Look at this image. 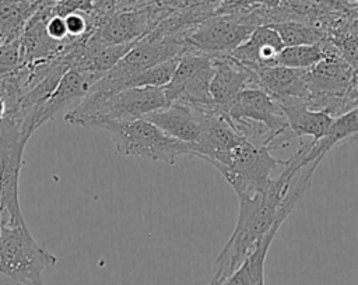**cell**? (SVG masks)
Listing matches in <instances>:
<instances>
[{
	"label": "cell",
	"mask_w": 358,
	"mask_h": 285,
	"mask_svg": "<svg viewBox=\"0 0 358 285\" xmlns=\"http://www.w3.org/2000/svg\"><path fill=\"white\" fill-rule=\"evenodd\" d=\"M289 159L281 173L271 179L263 191L238 197L239 214L236 225L215 260L211 281L217 285H221L238 270L275 224H282L291 214V210L282 207V201L301 168L294 155Z\"/></svg>",
	"instance_id": "1"
},
{
	"label": "cell",
	"mask_w": 358,
	"mask_h": 285,
	"mask_svg": "<svg viewBox=\"0 0 358 285\" xmlns=\"http://www.w3.org/2000/svg\"><path fill=\"white\" fill-rule=\"evenodd\" d=\"M162 87H134L116 91H88L78 106L64 115L70 124L98 127L106 122L134 120L165 108Z\"/></svg>",
	"instance_id": "2"
},
{
	"label": "cell",
	"mask_w": 358,
	"mask_h": 285,
	"mask_svg": "<svg viewBox=\"0 0 358 285\" xmlns=\"http://www.w3.org/2000/svg\"><path fill=\"white\" fill-rule=\"evenodd\" d=\"M115 145L116 152L166 165H175L180 156H194L193 142L178 140L145 117L123 122H106L99 126Z\"/></svg>",
	"instance_id": "3"
},
{
	"label": "cell",
	"mask_w": 358,
	"mask_h": 285,
	"mask_svg": "<svg viewBox=\"0 0 358 285\" xmlns=\"http://www.w3.org/2000/svg\"><path fill=\"white\" fill-rule=\"evenodd\" d=\"M57 257L38 242L27 222L1 226L0 285H42V274Z\"/></svg>",
	"instance_id": "4"
},
{
	"label": "cell",
	"mask_w": 358,
	"mask_h": 285,
	"mask_svg": "<svg viewBox=\"0 0 358 285\" xmlns=\"http://www.w3.org/2000/svg\"><path fill=\"white\" fill-rule=\"evenodd\" d=\"M27 137L17 120L6 115L0 122V214L1 226L24 224L20 204V173Z\"/></svg>",
	"instance_id": "5"
},
{
	"label": "cell",
	"mask_w": 358,
	"mask_h": 285,
	"mask_svg": "<svg viewBox=\"0 0 358 285\" xmlns=\"http://www.w3.org/2000/svg\"><path fill=\"white\" fill-rule=\"evenodd\" d=\"M270 151L271 147L255 145L245 140L229 152L217 170L232 186L238 197L253 196L268 186L274 169L284 168L289 161V158L277 159Z\"/></svg>",
	"instance_id": "6"
},
{
	"label": "cell",
	"mask_w": 358,
	"mask_h": 285,
	"mask_svg": "<svg viewBox=\"0 0 358 285\" xmlns=\"http://www.w3.org/2000/svg\"><path fill=\"white\" fill-rule=\"evenodd\" d=\"M171 11L162 0L137 10L115 11L102 20L92 36L112 45L133 43L151 32Z\"/></svg>",
	"instance_id": "7"
},
{
	"label": "cell",
	"mask_w": 358,
	"mask_h": 285,
	"mask_svg": "<svg viewBox=\"0 0 358 285\" xmlns=\"http://www.w3.org/2000/svg\"><path fill=\"white\" fill-rule=\"evenodd\" d=\"M225 115L232 120H249L263 124L277 138L288 129V122L280 102L260 88L242 91L232 101Z\"/></svg>",
	"instance_id": "8"
},
{
	"label": "cell",
	"mask_w": 358,
	"mask_h": 285,
	"mask_svg": "<svg viewBox=\"0 0 358 285\" xmlns=\"http://www.w3.org/2000/svg\"><path fill=\"white\" fill-rule=\"evenodd\" d=\"M218 110H207L187 103H169L148 116L150 122L157 124L166 134L196 144L204 134L211 116Z\"/></svg>",
	"instance_id": "9"
},
{
	"label": "cell",
	"mask_w": 358,
	"mask_h": 285,
	"mask_svg": "<svg viewBox=\"0 0 358 285\" xmlns=\"http://www.w3.org/2000/svg\"><path fill=\"white\" fill-rule=\"evenodd\" d=\"M213 77L210 94L215 106L227 113L232 101L248 88H257L256 73L231 54L213 56Z\"/></svg>",
	"instance_id": "10"
},
{
	"label": "cell",
	"mask_w": 358,
	"mask_h": 285,
	"mask_svg": "<svg viewBox=\"0 0 358 285\" xmlns=\"http://www.w3.org/2000/svg\"><path fill=\"white\" fill-rule=\"evenodd\" d=\"M96 80L99 77L95 74L69 68L49 99L38 108L34 123L35 131L60 113L66 115L78 106Z\"/></svg>",
	"instance_id": "11"
},
{
	"label": "cell",
	"mask_w": 358,
	"mask_h": 285,
	"mask_svg": "<svg viewBox=\"0 0 358 285\" xmlns=\"http://www.w3.org/2000/svg\"><path fill=\"white\" fill-rule=\"evenodd\" d=\"M309 68H291L284 66H266L256 68L257 88L266 91L280 103L291 101L309 102Z\"/></svg>",
	"instance_id": "12"
},
{
	"label": "cell",
	"mask_w": 358,
	"mask_h": 285,
	"mask_svg": "<svg viewBox=\"0 0 358 285\" xmlns=\"http://www.w3.org/2000/svg\"><path fill=\"white\" fill-rule=\"evenodd\" d=\"M282 48L284 43L280 34L271 25H260L229 54L242 64L256 70L266 66H274L275 57Z\"/></svg>",
	"instance_id": "13"
},
{
	"label": "cell",
	"mask_w": 358,
	"mask_h": 285,
	"mask_svg": "<svg viewBox=\"0 0 358 285\" xmlns=\"http://www.w3.org/2000/svg\"><path fill=\"white\" fill-rule=\"evenodd\" d=\"M280 105L285 113L288 129L295 137H310L316 141L329 131L334 120L330 113L315 109L305 101H291Z\"/></svg>",
	"instance_id": "14"
},
{
	"label": "cell",
	"mask_w": 358,
	"mask_h": 285,
	"mask_svg": "<svg viewBox=\"0 0 358 285\" xmlns=\"http://www.w3.org/2000/svg\"><path fill=\"white\" fill-rule=\"evenodd\" d=\"M281 36L284 46L316 45L324 39V34L308 22L287 20L270 24Z\"/></svg>",
	"instance_id": "15"
},
{
	"label": "cell",
	"mask_w": 358,
	"mask_h": 285,
	"mask_svg": "<svg viewBox=\"0 0 358 285\" xmlns=\"http://www.w3.org/2000/svg\"><path fill=\"white\" fill-rule=\"evenodd\" d=\"M324 57L323 45H295L284 46L275 57L274 66H284L291 68H310Z\"/></svg>",
	"instance_id": "16"
},
{
	"label": "cell",
	"mask_w": 358,
	"mask_h": 285,
	"mask_svg": "<svg viewBox=\"0 0 358 285\" xmlns=\"http://www.w3.org/2000/svg\"><path fill=\"white\" fill-rule=\"evenodd\" d=\"M180 59V57H179ZM179 59H172L159 64H155L134 77H131L127 82V88H134V87H164L166 85L171 78L175 74L176 66Z\"/></svg>",
	"instance_id": "17"
},
{
	"label": "cell",
	"mask_w": 358,
	"mask_h": 285,
	"mask_svg": "<svg viewBox=\"0 0 358 285\" xmlns=\"http://www.w3.org/2000/svg\"><path fill=\"white\" fill-rule=\"evenodd\" d=\"M94 8V0H59L50 4V14L66 17L76 11L91 13Z\"/></svg>",
	"instance_id": "18"
},
{
	"label": "cell",
	"mask_w": 358,
	"mask_h": 285,
	"mask_svg": "<svg viewBox=\"0 0 358 285\" xmlns=\"http://www.w3.org/2000/svg\"><path fill=\"white\" fill-rule=\"evenodd\" d=\"M253 278V270L246 258L236 271H234L221 285H250Z\"/></svg>",
	"instance_id": "19"
},
{
	"label": "cell",
	"mask_w": 358,
	"mask_h": 285,
	"mask_svg": "<svg viewBox=\"0 0 358 285\" xmlns=\"http://www.w3.org/2000/svg\"><path fill=\"white\" fill-rule=\"evenodd\" d=\"M157 0H116V11H127V10H137L145 7Z\"/></svg>",
	"instance_id": "20"
},
{
	"label": "cell",
	"mask_w": 358,
	"mask_h": 285,
	"mask_svg": "<svg viewBox=\"0 0 358 285\" xmlns=\"http://www.w3.org/2000/svg\"><path fill=\"white\" fill-rule=\"evenodd\" d=\"M351 92L357 101V105H358V74L354 75V82H352V87H351Z\"/></svg>",
	"instance_id": "21"
},
{
	"label": "cell",
	"mask_w": 358,
	"mask_h": 285,
	"mask_svg": "<svg viewBox=\"0 0 358 285\" xmlns=\"http://www.w3.org/2000/svg\"><path fill=\"white\" fill-rule=\"evenodd\" d=\"M7 103L4 102V99L0 98V122L4 119V116L7 115Z\"/></svg>",
	"instance_id": "22"
},
{
	"label": "cell",
	"mask_w": 358,
	"mask_h": 285,
	"mask_svg": "<svg viewBox=\"0 0 358 285\" xmlns=\"http://www.w3.org/2000/svg\"><path fill=\"white\" fill-rule=\"evenodd\" d=\"M315 3H324V4H330L333 8H336V0H310Z\"/></svg>",
	"instance_id": "23"
},
{
	"label": "cell",
	"mask_w": 358,
	"mask_h": 285,
	"mask_svg": "<svg viewBox=\"0 0 358 285\" xmlns=\"http://www.w3.org/2000/svg\"><path fill=\"white\" fill-rule=\"evenodd\" d=\"M0 235H1V214H0Z\"/></svg>",
	"instance_id": "24"
},
{
	"label": "cell",
	"mask_w": 358,
	"mask_h": 285,
	"mask_svg": "<svg viewBox=\"0 0 358 285\" xmlns=\"http://www.w3.org/2000/svg\"><path fill=\"white\" fill-rule=\"evenodd\" d=\"M207 285H217V284H215V282H214V281H210V282H208V284H207Z\"/></svg>",
	"instance_id": "25"
}]
</instances>
